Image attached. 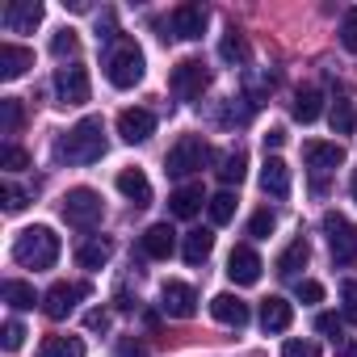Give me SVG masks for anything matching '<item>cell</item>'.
I'll return each instance as SVG.
<instances>
[{
	"label": "cell",
	"mask_w": 357,
	"mask_h": 357,
	"mask_svg": "<svg viewBox=\"0 0 357 357\" xmlns=\"http://www.w3.org/2000/svg\"><path fill=\"white\" fill-rule=\"evenodd\" d=\"M139 248H143V257H151V261H168V257L176 252V231H172L168 223H151V227L143 231Z\"/></svg>",
	"instance_id": "2e32d148"
},
{
	"label": "cell",
	"mask_w": 357,
	"mask_h": 357,
	"mask_svg": "<svg viewBox=\"0 0 357 357\" xmlns=\"http://www.w3.org/2000/svg\"><path fill=\"white\" fill-rule=\"evenodd\" d=\"M244 168H248V155L236 147V151H227V155L219 160L215 172H219V181H223V185H240V181H244Z\"/></svg>",
	"instance_id": "83f0119b"
},
{
	"label": "cell",
	"mask_w": 357,
	"mask_h": 357,
	"mask_svg": "<svg viewBox=\"0 0 357 357\" xmlns=\"http://www.w3.org/2000/svg\"><path fill=\"white\" fill-rule=\"evenodd\" d=\"M282 143H286V130H282V126H273V130H269V135H265V151H269V147H273V151H278V147H282Z\"/></svg>",
	"instance_id": "7dc6e473"
},
{
	"label": "cell",
	"mask_w": 357,
	"mask_h": 357,
	"mask_svg": "<svg viewBox=\"0 0 357 357\" xmlns=\"http://www.w3.org/2000/svg\"><path fill=\"white\" fill-rule=\"evenodd\" d=\"M290 319H294V307H290L286 298L269 294V298L261 303V328H265V332H286Z\"/></svg>",
	"instance_id": "7402d4cb"
},
{
	"label": "cell",
	"mask_w": 357,
	"mask_h": 357,
	"mask_svg": "<svg viewBox=\"0 0 357 357\" xmlns=\"http://www.w3.org/2000/svg\"><path fill=\"white\" fill-rule=\"evenodd\" d=\"M282 357H319V349H315V340H286L282 344Z\"/></svg>",
	"instance_id": "b9f144b4"
},
{
	"label": "cell",
	"mask_w": 357,
	"mask_h": 357,
	"mask_svg": "<svg viewBox=\"0 0 357 357\" xmlns=\"http://www.w3.org/2000/svg\"><path fill=\"white\" fill-rule=\"evenodd\" d=\"M0 130H5V135L22 130V101H13V97L0 101Z\"/></svg>",
	"instance_id": "836d02e7"
},
{
	"label": "cell",
	"mask_w": 357,
	"mask_h": 357,
	"mask_svg": "<svg viewBox=\"0 0 357 357\" xmlns=\"http://www.w3.org/2000/svg\"><path fill=\"white\" fill-rule=\"evenodd\" d=\"M84 328H89V332H105V328H109V311H101V307L89 311V315H84Z\"/></svg>",
	"instance_id": "bcb514c9"
},
{
	"label": "cell",
	"mask_w": 357,
	"mask_h": 357,
	"mask_svg": "<svg viewBox=\"0 0 357 357\" xmlns=\"http://www.w3.org/2000/svg\"><path fill=\"white\" fill-rule=\"evenodd\" d=\"M101 155H105V122L101 118H80L55 143V160L59 164H97Z\"/></svg>",
	"instance_id": "6da1fadb"
},
{
	"label": "cell",
	"mask_w": 357,
	"mask_h": 357,
	"mask_svg": "<svg viewBox=\"0 0 357 357\" xmlns=\"http://www.w3.org/2000/svg\"><path fill=\"white\" fill-rule=\"evenodd\" d=\"M0 168H9V172H22V168H30V155H26V147H17V143H5V147H0Z\"/></svg>",
	"instance_id": "8d00e7d4"
},
{
	"label": "cell",
	"mask_w": 357,
	"mask_h": 357,
	"mask_svg": "<svg viewBox=\"0 0 357 357\" xmlns=\"http://www.w3.org/2000/svg\"><path fill=\"white\" fill-rule=\"evenodd\" d=\"M211 160V143L206 139H198V135H185V139H176V147L168 151V176H190V172H198L202 164Z\"/></svg>",
	"instance_id": "8992f818"
},
{
	"label": "cell",
	"mask_w": 357,
	"mask_h": 357,
	"mask_svg": "<svg viewBox=\"0 0 357 357\" xmlns=\"http://www.w3.org/2000/svg\"><path fill=\"white\" fill-rule=\"evenodd\" d=\"M105 76H109L114 89H135L143 80V51L130 38H118L114 51L105 55Z\"/></svg>",
	"instance_id": "3957f363"
},
{
	"label": "cell",
	"mask_w": 357,
	"mask_h": 357,
	"mask_svg": "<svg viewBox=\"0 0 357 357\" xmlns=\"http://www.w3.org/2000/svg\"><path fill=\"white\" fill-rule=\"evenodd\" d=\"M273 227H278V215H273V211H257V215L248 219V236H252V240H269Z\"/></svg>",
	"instance_id": "e575fe53"
},
{
	"label": "cell",
	"mask_w": 357,
	"mask_h": 357,
	"mask_svg": "<svg viewBox=\"0 0 357 357\" xmlns=\"http://www.w3.org/2000/svg\"><path fill=\"white\" fill-rule=\"evenodd\" d=\"M34 68V51L30 47H17V43H5L0 47V76L5 80H17Z\"/></svg>",
	"instance_id": "d6986e66"
},
{
	"label": "cell",
	"mask_w": 357,
	"mask_h": 357,
	"mask_svg": "<svg viewBox=\"0 0 357 357\" xmlns=\"http://www.w3.org/2000/svg\"><path fill=\"white\" fill-rule=\"evenodd\" d=\"M89 93H93V84H89V72L80 63L55 68V97H59V105H84Z\"/></svg>",
	"instance_id": "9c48e42d"
},
{
	"label": "cell",
	"mask_w": 357,
	"mask_h": 357,
	"mask_svg": "<svg viewBox=\"0 0 357 357\" xmlns=\"http://www.w3.org/2000/svg\"><path fill=\"white\" fill-rule=\"evenodd\" d=\"M160 311L172 315V319H190L198 311V294L190 282H164L160 286Z\"/></svg>",
	"instance_id": "30bf717a"
},
{
	"label": "cell",
	"mask_w": 357,
	"mask_h": 357,
	"mask_svg": "<svg viewBox=\"0 0 357 357\" xmlns=\"http://www.w3.org/2000/svg\"><path fill=\"white\" fill-rule=\"evenodd\" d=\"M118 357H151V353H147V344H139V340L122 336V340H118Z\"/></svg>",
	"instance_id": "f6af8a7d"
},
{
	"label": "cell",
	"mask_w": 357,
	"mask_h": 357,
	"mask_svg": "<svg viewBox=\"0 0 357 357\" xmlns=\"http://www.w3.org/2000/svg\"><path fill=\"white\" fill-rule=\"evenodd\" d=\"M0 336H5V340H0V344H5V353H17V349H22V340H26V328H22L17 319H9Z\"/></svg>",
	"instance_id": "ab89813d"
},
{
	"label": "cell",
	"mask_w": 357,
	"mask_h": 357,
	"mask_svg": "<svg viewBox=\"0 0 357 357\" xmlns=\"http://www.w3.org/2000/svg\"><path fill=\"white\" fill-rule=\"evenodd\" d=\"M211 248H215V231H190L185 236V244H181V257L190 261V265H202L206 257H211Z\"/></svg>",
	"instance_id": "d4e9b609"
},
{
	"label": "cell",
	"mask_w": 357,
	"mask_h": 357,
	"mask_svg": "<svg viewBox=\"0 0 357 357\" xmlns=\"http://www.w3.org/2000/svg\"><path fill=\"white\" fill-rule=\"evenodd\" d=\"M13 261L22 265V269H51L55 261H59V236L51 231V227H26V231H17V240H13Z\"/></svg>",
	"instance_id": "7a4b0ae2"
},
{
	"label": "cell",
	"mask_w": 357,
	"mask_h": 357,
	"mask_svg": "<svg viewBox=\"0 0 357 357\" xmlns=\"http://www.w3.org/2000/svg\"><path fill=\"white\" fill-rule=\"evenodd\" d=\"M349 194H353V202H357V172H353V181H349Z\"/></svg>",
	"instance_id": "c3c4849f"
},
{
	"label": "cell",
	"mask_w": 357,
	"mask_h": 357,
	"mask_svg": "<svg viewBox=\"0 0 357 357\" xmlns=\"http://www.w3.org/2000/svg\"><path fill=\"white\" fill-rule=\"evenodd\" d=\"M273 84H278V76L269 68H244V101L248 105H261L273 93Z\"/></svg>",
	"instance_id": "44dd1931"
},
{
	"label": "cell",
	"mask_w": 357,
	"mask_h": 357,
	"mask_svg": "<svg viewBox=\"0 0 357 357\" xmlns=\"http://www.w3.org/2000/svg\"><path fill=\"white\" fill-rule=\"evenodd\" d=\"M211 315L219 319V324H227V328H244L252 315H248V303L244 298H236V294H215L211 298Z\"/></svg>",
	"instance_id": "ac0fdd59"
},
{
	"label": "cell",
	"mask_w": 357,
	"mask_h": 357,
	"mask_svg": "<svg viewBox=\"0 0 357 357\" xmlns=\"http://www.w3.org/2000/svg\"><path fill=\"white\" fill-rule=\"evenodd\" d=\"M0 202H5V211H9V215L26 211V194H22L17 185H5V190H0Z\"/></svg>",
	"instance_id": "7bdbcfd3"
},
{
	"label": "cell",
	"mask_w": 357,
	"mask_h": 357,
	"mask_svg": "<svg viewBox=\"0 0 357 357\" xmlns=\"http://www.w3.org/2000/svg\"><path fill=\"white\" fill-rule=\"evenodd\" d=\"M307 257H311V248H307V240H294L282 257H278V273L282 278H298V269L307 265Z\"/></svg>",
	"instance_id": "f1b7e54d"
},
{
	"label": "cell",
	"mask_w": 357,
	"mask_h": 357,
	"mask_svg": "<svg viewBox=\"0 0 357 357\" xmlns=\"http://www.w3.org/2000/svg\"><path fill=\"white\" fill-rule=\"evenodd\" d=\"M155 130V114L151 109H122L118 114V135L122 143H147Z\"/></svg>",
	"instance_id": "5bb4252c"
},
{
	"label": "cell",
	"mask_w": 357,
	"mask_h": 357,
	"mask_svg": "<svg viewBox=\"0 0 357 357\" xmlns=\"http://www.w3.org/2000/svg\"><path fill=\"white\" fill-rule=\"evenodd\" d=\"M206 22H211V13L202 5H181V9H172L168 30H172V38H181V43H198L206 34Z\"/></svg>",
	"instance_id": "8fae6325"
},
{
	"label": "cell",
	"mask_w": 357,
	"mask_h": 357,
	"mask_svg": "<svg viewBox=\"0 0 357 357\" xmlns=\"http://www.w3.org/2000/svg\"><path fill=\"white\" fill-rule=\"evenodd\" d=\"M168 89H172V97H181V101H198L211 89L206 63L202 59H181V63L172 68V76H168Z\"/></svg>",
	"instance_id": "5b68a950"
},
{
	"label": "cell",
	"mask_w": 357,
	"mask_h": 357,
	"mask_svg": "<svg viewBox=\"0 0 357 357\" xmlns=\"http://www.w3.org/2000/svg\"><path fill=\"white\" fill-rule=\"evenodd\" d=\"M109 257H114V244H109V240H101V236H97V240H84V244L76 248V261H80L84 269H105V265H109Z\"/></svg>",
	"instance_id": "cb8c5ba5"
},
{
	"label": "cell",
	"mask_w": 357,
	"mask_h": 357,
	"mask_svg": "<svg viewBox=\"0 0 357 357\" xmlns=\"http://www.w3.org/2000/svg\"><path fill=\"white\" fill-rule=\"evenodd\" d=\"M328 122H332V135H353V126H357L353 101H349V97H336V101H332V114H328Z\"/></svg>",
	"instance_id": "1f68e13d"
},
{
	"label": "cell",
	"mask_w": 357,
	"mask_h": 357,
	"mask_svg": "<svg viewBox=\"0 0 357 357\" xmlns=\"http://www.w3.org/2000/svg\"><path fill=\"white\" fill-rule=\"evenodd\" d=\"M319 298H324V286L319 282H311V278L298 282V303H319Z\"/></svg>",
	"instance_id": "ee69618b"
},
{
	"label": "cell",
	"mask_w": 357,
	"mask_h": 357,
	"mask_svg": "<svg viewBox=\"0 0 357 357\" xmlns=\"http://www.w3.org/2000/svg\"><path fill=\"white\" fill-rule=\"evenodd\" d=\"M206 206V198H202V185H181L172 198H168V211L176 215V219H194L198 211Z\"/></svg>",
	"instance_id": "603a6c76"
},
{
	"label": "cell",
	"mask_w": 357,
	"mask_h": 357,
	"mask_svg": "<svg viewBox=\"0 0 357 357\" xmlns=\"http://www.w3.org/2000/svg\"><path fill=\"white\" fill-rule=\"evenodd\" d=\"M324 231H328V252L336 265H353L357 261V227L344 215H324Z\"/></svg>",
	"instance_id": "52a82bcc"
},
{
	"label": "cell",
	"mask_w": 357,
	"mask_h": 357,
	"mask_svg": "<svg viewBox=\"0 0 357 357\" xmlns=\"http://www.w3.org/2000/svg\"><path fill=\"white\" fill-rule=\"evenodd\" d=\"M0 294H5V303H9L13 311H30V307L38 303L34 286H30V282H17V278H9L5 286H0Z\"/></svg>",
	"instance_id": "4316f807"
},
{
	"label": "cell",
	"mask_w": 357,
	"mask_h": 357,
	"mask_svg": "<svg viewBox=\"0 0 357 357\" xmlns=\"http://www.w3.org/2000/svg\"><path fill=\"white\" fill-rule=\"evenodd\" d=\"M38 357H84V340L80 336H47L38 344Z\"/></svg>",
	"instance_id": "484cf974"
},
{
	"label": "cell",
	"mask_w": 357,
	"mask_h": 357,
	"mask_svg": "<svg viewBox=\"0 0 357 357\" xmlns=\"http://www.w3.org/2000/svg\"><path fill=\"white\" fill-rule=\"evenodd\" d=\"M101 194L97 190H89V185H76V190H68V198H63V219L72 223V227H80V231H89V227H97L101 223Z\"/></svg>",
	"instance_id": "277c9868"
},
{
	"label": "cell",
	"mask_w": 357,
	"mask_h": 357,
	"mask_svg": "<svg viewBox=\"0 0 357 357\" xmlns=\"http://www.w3.org/2000/svg\"><path fill=\"white\" fill-rule=\"evenodd\" d=\"M76 51H80V38H76V30H68V26H63V30L51 38V55H55V59H63V55H76Z\"/></svg>",
	"instance_id": "74e56055"
},
{
	"label": "cell",
	"mask_w": 357,
	"mask_h": 357,
	"mask_svg": "<svg viewBox=\"0 0 357 357\" xmlns=\"http://www.w3.org/2000/svg\"><path fill=\"white\" fill-rule=\"evenodd\" d=\"M340 357H357V353H340Z\"/></svg>",
	"instance_id": "681fc988"
},
{
	"label": "cell",
	"mask_w": 357,
	"mask_h": 357,
	"mask_svg": "<svg viewBox=\"0 0 357 357\" xmlns=\"http://www.w3.org/2000/svg\"><path fill=\"white\" fill-rule=\"evenodd\" d=\"M118 190H122V198H130L135 206H147V202H151V181L143 176V168H122V172H118Z\"/></svg>",
	"instance_id": "ffe728a7"
},
{
	"label": "cell",
	"mask_w": 357,
	"mask_h": 357,
	"mask_svg": "<svg viewBox=\"0 0 357 357\" xmlns=\"http://www.w3.org/2000/svg\"><path fill=\"white\" fill-rule=\"evenodd\" d=\"M248 55H252V51H248V38L236 34V30H227L223 43H219V59H223V63H248Z\"/></svg>",
	"instance_id": "f546056e"
},
{
	"label": "cell",
	"mask_w": 357,
	"mask_h": 357,
	"mask_svg": "<svg viewBox=\"0 0 357 357\" xmlns=\"http://www.w3.org/2000/svg\"><path fill=\"white\" fill-rule=\"evenodd\" d=\"M261 190L269 198H286L290 194V168L282 155H265V168H261Z\"/></svg>",
	"instance_id": "e0dca14e"
},
{
	"label": "cell",
	"mask_w": 357,
	"mask_h": 357,
	"mask_svg": "<svg viewBox=\"0 0 357 357\" xmlns=\"http://www.w3.org/2000/svg\"><path fill=\"white\" fill-rule=\"evenodd\" d=\"M315 332H319V336H328V340H340L344 319H340V315H319V319H315Z\"/></svg>",
	"instance_id": "60d3db41"
},
{
	"label": "cell",
	"mask_w": 357,
	"mask_h": 357,
	"mask_svg": "<svg viewBox=\"0 0 357 357\" xmlns=\"http://www.w3.org/2000/svg\"><path fill=\"white\" fill-rule=\"evenodd\" d=\"M261 257L248 248V244H240V248H231V257H227V278L236 282V286H257L261 282Z\"/></svg>",
	"instance_id": "4fadbf2b"
},
{
	"label": "cell",
	"mask_w": 357,
	"mask_h": 357,
	"mask_svg": "<svg viewBox=\"0 0 357 357\" xmlns=\"http://www.w3.org/2000/svg\"><path fill=\"white\" fill-rule=\"evenodd\" d=\"M206 211H211V223H215V227H223V223H231V219H236V194H231V190H223V194H215V198L206 202Z\"/></svg>",
	"instance_id": "d6a6232c"
},
{
	"label": "cell",
	"mask_w": 357,
	"mask_h": 357,
	"mask_svg": "<svg viewBox=\"0 0 357 357\" xmlns=\"http://www.w3.org/2000/svg\"><path fill=\"white\" fill-rule=\"evenodd\" d=\"M84 298H89V286H84V282H55V286L43 294V311H47L51 319H68Z\"/></svg>",
	"instance_id": "ba28073f"
},
{
	"label": "cell",
	"mask_w": 357,
	"mask_h": 357,
	"mask_svg": "<svg viewBox=\"0 0 357 357\" xmlns=\"http://www.w3.org/2000/svg\"><path fill=\"white\" fill-rule=\"evenodd\" d=\"M340 319L344 324H357V278H349L340 286Z\"/></svg>",
	"instance_id": "d590c367"
},
{
	"label": "cell",
	"mask_w": 357,
	"mask_h": 357,
	"mask_svg": "<svg viewBox=\"0 0 357 357\" xmlns=\"http://www.w3.org/2000/svg\"><path fill=\"white\" fill-rule=\"evenodd\" d=\"M324 114V93L319 89H303L298 97H294V118L298 122H315Z\"/></svg>",
	"instance_id": "4dcf8cb0"
},
{
	"label": "cell",
	"mask_w": 357,
	"mask_h": 357,
	"mask_svg": "<svg viewBox=\"0 0 357 357\" xmlns=\"http://www.w3.org/2000/svg\"><path fill=\"white\" fill-rule=\"evenodd\" d=\"M0 22H5L9 34H34V26L43 22V5L38 0H13V5H5Z\"/></svg>",
	"instance_id": "7c38bea8"
},
{
	"label": "cell",
	"mask_w": 357,
	"mask_h": 357,
	"mask_svg": "<svg viewBox=\"0 0 357 357\" xmlns=\"http://www.w3.org/2000/svg\"><path fill=\"white\" fill-rule=\"evenodd\" d=\"M340 47L357 55V9H349V13L340 17Z\"/></svg>",
	"instance_id": "f35d334b"
},
{
	"label": "cell",
	"mask_w": 357,
	"mask_h": 357,
	"mask_svg": "<svg viewBox=\"0 0 357 357\" xmlns=\"http://www.w3.org/2000/svg\"><path fill=\"white\" fill-rule=\"evenodd\" d=\"M303 160H307L311 172H332V168L344 164V147H340V143H319V139H311V143H303Z\"/></svg>",
	"instance_id": "9a60e30c"
}]
</instances>
